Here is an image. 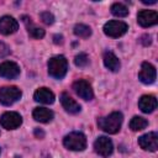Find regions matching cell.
I'll return each instance as SVG.
<instances>
[{
  "instance_id": "obj_17",
  "label": "cell",
  "mask_w": 158,
  "mask_h": 158,
  "mask_svg": "<svg viewBox=\"0 0 158 158\" xmlns=\"http://www.w3.org/2000/svg\"><path fill=\"white\" fill-rule=\"evenodd\" d=\"M32 116H33V118H35L36 121L47 123V122L52 121V118H53L54 115H53V112H52L49 109H47V107H36V109L33 110V112H32Z\"/></svg>"
},
{
  "instance_id": "obj_2",
  "label": "cell",
  "mask_w": 158,
  "mask_h": 158,
  "mask_svg": "<svg viewBox=\"0 0 158 158\" xmlns=\"http://www.w3.org/2000/svg\"><path fill=\"white\" fill-rule=\"evenodd\" d=\"M68 62L64 56H54L48 60V74L54 79H62L67 74Z\"/></svg>"
},
{
  "instance_id": "obj_14",
  "label": "cell",
  "mask_w": 158,
  "mask_h": 158,
  "mask_svg": "<svg viewBox=\"0 0 158 158\" xmlns=\"http://www.w3.org/2000/svg\"><path fill=\"white\" fill-rule=\"evenodd\" d=\"M59 100H60L62 106L64 107V110L69 114H78L81 109L80 105L72 96H69V94H67V93H62L60 96H59Z\"/></svg>"
},
{
  "instance_id": "obj_11",
  "label": "cell",
  "mask_w": 158,
  "mask_h": 158,
  "mask_svg": "<svg viewBox=\"0 0 158 158\" xmlns=\"http://www.w3.org/2000/svg\"><path fill=\"white\" fill-rule=\"evenodd\" d=\"M137 22L142 27H151L158 22V14L154 10H141L137 14Z\"/></svg>"
},
{
  "instance_id": "obj_22",
  "label": "cell",
  "mask_w": 158,
  "mask_h": 158,
  "mask_svg": "<svg viewBox=\"0 0 158 158\" xmlns=\"http://www.w3.org/2000/svg\"><path fill=\"white\" fill-rule=\"evenodd\" d=\"M74 63L77 67L79 68H83V67H86L88 63H89V57L86 56V53H79L75 56L74 58Z\"/></svg>"
},
{
  "instance_id": "obj_21",
  "label": "cell",
  "mask_w": 158,
  "mask_h": 158,
  "mask_svg": "<svg viewBox=\"0 0 158 158\" xmlns=\"http://www.w3.org/2000/svg\"><path fill=\"white\" fill-rule=\"evenodd\" d=\"M74 35L81 38H88L91 35V28L84 23H78L74 26Z\"/></svg>"
},
{
  "instance_id": "obj_23",
  "label": "cell",
  "mask_w": 158,
  "mask_h": 158,
  "mask_svg": "<svg viewBox=\"0 0 158 158\" xmlns=\"http://www.w3.org/2000/svg\"><path fill=\"white\" fill-rule=\"evenodd\" d=\"M28 33L32 38H36V40H40V38L44 37V30L41 28V27H37V26L28 27Z\"/></svg>"
},
{
  "instance_id": "obj_12",
  "label": "cell",
  "mask_w": 158,
  "mask_h": 158,
  "mask_svg": "<svg viewBox=\"0 0 158 158\" xmlns=\"http://www.w3.org/2000/svg\"><path fill=\"white\" fill-rule=\"evenodd\" d=\"M20 74V67L15 62L6 60L0 64V77L6 79H14Z\"/></svg>"
},
{
  "instance_id": "obj_6",
  "label": "cell",
  "mask_w": 158,
  "mask_h": 158,
  "mask_svg": "<svg viewBox=\"0 0 158 158\" xmlns=\"http://www.w3.org/2000/svg\"><path fill=\"white\" fill-rule=\"evenodd\" d=\"M22 123V117L20 114L14 111H7L1 115L0 117V125L6 130H15L20 127Z\"/></svg>"
},
{
  "instance_id": "obj_13",
  "label": "cell",
  "mask_w": 158,
  "mask_h": 158,
  "mask_svg": "<svg viewBox=\"0 0 158 158\" xmlns=\"http://www.w3.org/2000/svg\"><path fill=\"white\" fill-rule=\"evenodd\" d=\"M19 28L17 21L11 16H2L0 17V33L1 35H11L15 33Z\"/></svg>"
},
{
  "instance_id": "obj_20",
  "label": "cell",
  "mask_w": 158,
  "mask_h": 158,
  "mask_svg": "<svg viewBox=\"0 0 158 158\" xmlns=\"http://www.w3.org/2000/svg\"><path fill=\"white\" fill-rule=\"evenodd\" d=\"M110 10H111V14L114 16H117V17H125V16L128 15V9L122 2H115V4H112Z\"/></svg>"
},
{
  "instance_id": "obj_15",
  "label": "cell",
  "mask_w": 158,
  "mask_h": 158,
  "mask_svg": "<svg viewBox=\"0 0 158 158\" xmlns=\"http://www.w3.org/2000/svg\"><path fill=\"white\" fill-rule=\"evenodd\" d=\"M33 99L37 101V102H41V104H53L54 102V94L48 89V88H40L35 91L33 94Z\"/></svg>"
},
{
  "instance_id": "obj_7",
  "label": "cell",
  "mask_w": 158,
  "mask_h": 158,
  "mask_svg": "<svg viewBox=\"0 0 158 158\" xmlns=\"http://www.w3.org/2000/svg\"><path fill=\"white\" fill-rule=\"evenodd\" d=\"M94 149L95 152L101 156V157H109L114 152V144L112 141L109 137L105 136H100L96 138V141L94 142Z\"/></svg>"
},
{
  "instance_id": "obj_29",
  "label": "cell",
  "mask_w": 158,
  "mask_h": 158,
  "mask_svg": "<svg viewBox=\"0 0 158 158\" xmlns=\"http://www.w3.org/2000/svg\"><path fill=\"white\" fill-rule=\"evenodd\" d=\"M22 21H23L26 25L31 23V19H30V17H27V16H22Z\"/></svg>"
},
{
  "instance_id": "obj_5",
  "label": "cell",
  "mask_w": 158,
  "mask_h": 158,
  "mask_svg": "<svg viewBox=\"0 0 158 158\" xmlns=\"http://www.w3.org/2000/svg\"><path fill=\"white\" fill-rule=\"evenodd\" d=\"M22 93L17 86H2L0 88V102L2 105H12L20 100Z\"/></svg>"
},
{
  "instance_id": "obj_27",
  "label": "cell",
  "mask_w": 158,
  "mask_h": 158,
  "mask_svg": "<svg viewBox=\"0 0 158 158\" xmlns=\"http://www.w3.org/2000/svg\"><path fill=\"white\" fill-rule=\"evenodd\" d=\"M53 42L56 44H62L64 41H63V36L62 35H54L53 36Z\"/></svg>"
},
{
  "instance_id": "obj_19",
  "label": "cell",
  "mask_w": 158,
  "mask_h": 158,
  "mask_svg": "<svg viewBox=\"0 0 158 158\" xmlns=\"http://www.w3.org/2000/svg\"><path fill=\"white\" fill-rule=\"evenodd\" d=\"M147 125H148V121L144 117H141V116H135L130 121V128L132 131H141V130L146 128Z\"/></svg>"
},
{
  "instance_id": "obj_10",
  "label": "cell",
  "mask_w": 158,
  "mask_h": 158,
  "mask_svg": "<svg viewBox=\"0 0 158 158\" xmlns=\"http://www.w3.org/2000/svg\"><path fill=\"white\" fill-rule=\"evenodd\" d=\"M156 77H157V72L154 65H152L148 62H143L141 65V70L138 73V79L143 84H152L154 83Z\"/></svg>"
},
{
  "instance_id": "obj_25",
  "label": "cell",
  "mask_w": 158,
  "mask_h": 158,
  "mask_svg": "<svg viewBox=\"0 0 158 158\" xmlns=\"http://www.w3.org/2000/svg\"><path fill=\"white\" fill-rule=\"evenodd\" d=\"M7 54H10V47L4 42H0V58L6 57Z\"/></svg>"
},
{
  "instance_id": "obj_16",
  "label": "cell",
  "mask_w": 158,
  "mask_h": 158,
  "mask_svg": "<svg viewBox=\"0 0 158 158\" xmlns=\"http://www.w3.org/2000/svg\"><path fill=\"white\" fill-rule=\"evenodd\" d=\"M138 107L141 109L142 112L149 114L153 112L157 107V99L153 95H143L138 100Z\"/></svg>"
},
{
  "instance_id": "obj_8",
  "label": "cell",
  "mask_w": 158,
  "mask_h": 158,
  "mask_svg": "<svg viewBox=\"0 0 158 158\" xmlns=\"http://www.w3.org/2000/svg\"><path fill=\"white\" fill-rule=\"evenodd\" d=\"M73 90L79 98H81L84 100H91L94 98V91L91 89V85L86 80L79 79V80L74 81L73 83Z\"/></svg>"
},
{
  "instance_id": "obj_28",
  "label": "cell",
  "mask_w": 158,
  "mask_h": 158,
  "mask_svg": "<svg viewBox=\"0 0 158 158\" xmlns=\"http://www.w3.org/2000/svg\"><path fill=\"white\" fill-rule=\"evenodd\" d=\"M44 131L42 128H35V136L37 138H44Z\"/></svg>"
},
{
  "instance_id": "obj_26",
  "label": "cell",
  "mask_w": 158,
  "mask_h": 158,
  "mask_svg": "<svg viewBox=\"0 0 158 158\" xmlns=\"http://www.w3.org/2000/svg\"><path fill=\"white\" fill-rule=\"evenodd\" d=\"M139 42L143 44V46H149L151 43H152V38H151V36L149 35H143V36H141V38H139Z\"/></svg>"
},
{
  "instance_id": "obj_4",
  "label": "cell",
  "mask_w": 158,
  "mask_h": 158,
  "mask_svg": "<svg viewBox=\"0 0 158 158\" xmlns=\"http://www.w3.org/2000/svg\"><path fill=\"white\" fill-rule=\"evenodd\" d=\"M127 30H128V26L123 21L112 20L104 25V33L106 36L114 37V38H118V37L123 36L127 32Z\"/></svg>"
},
{
  "instance_id": "obj_9",
  "label": "cell",
  "mask_w": 158,
  "mask_h": 158,
  "mask_svg": "<svg viewBox=\"0 0 158 158\" xmlns=\"http://www.w3.org/2000/svg\"><path fill=\"white\" fill-rule=\"evenodd\" d=\"M138 144L142 149L156 152L158 148V135L157 132H148L138 138Z\"/></svg>"
},
{
  "instance_id": "obj_24",
  "label": "cell",
  "mask_w": 158,
  "mask_h": 158,
  "mask_svg": "<svg viewBox=\"0 0 158 158\" xmlns=\"http://www.w3.org/2000/svg\"><path fill=\"white\" fill-rule=\"evenodd\" d=\"M40 17H41L42 22L46 23V25H52V23L54 22V16H53L49 11H43V12H41Z\"/></svg>"
},
{
  "instance_id": "obj_3",
  "label": "cell",
  "mask_w": 158,
  "mask_h": 158,
  "mask_svg": "<svg viewBox=\"0 0 158 158\" xmlns=\"http://www.w3.org/2000/svg\"><path fill=\"white\" fill-rule=\"evenodd\" d=\"M63 144L70 151H84L86 148V137L81 132H70L63 138Z\"/></svg>"
},
{
  "instance_id": "obj_30",
  "label": "cell",
  "mask_w": 158,
  "mask_h": 158,
  "mask_svg": "<svg viewBox=\"0 0 158 158\" xmlns=\"http://www.w3.org/2000/svg\"><path fill=\"white\" fill-rule=\"evenodd\" d=\"M142 2H143V4H148V5H153V4H156L157 1H156V0H151V1H148V0H142Z\"/></svg>"
},
{
  "instance_id": "obj_18",
  "label": "cell",
  "mask_w": 158,
  "mask_h": 158,
  "mask_svg": "<svg viewBox=\"0 0 158 158\" xmlns=\"http://www.w3.org/2000/svg\"><path fill=\"white\" fill-rule=\"evenodd\" d=\"M104 64L111 72H117L120 69V67H121L118 58L112 52H110V51L105 52V54H104Z\"/></svg>"
},
{
  "instance_id": "obj_1",
  "label": "cell",
  "mask_w": 158,
  "mask_h": 158,
  "mask_svg": "<svg viewBox=\"0 0 158 158\" xmlns=\"http://www.w3.org/2000/svg\"><path fill=\"white\" fill-rule=\"evenodd\" d=\"M122 121H123L122 114L116 111V112H111L107 116H104V117L98 118V126L104 132L110 133V135H114V133H117L120 131L121 125H122Z\"/></svg>"
}]
</instances>
